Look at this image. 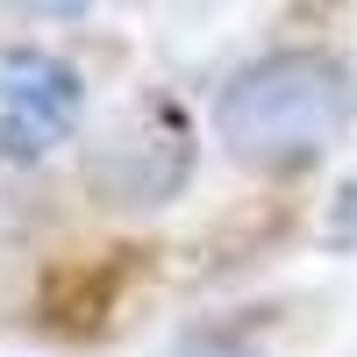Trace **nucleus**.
Instances as JSON below:
<instances>
[{
  "label": "nucleus",
  "mask_w": 357,
  "mask_h": 357,
  "mask_svg": "<svg viewBox=\"0 0 357 357\" xmlns=\"http://www.w3.org/2000/svg\"><path fill=\"white\" fill-rule=\"evenodd\" d=\"M350 107H357V86H350V72L336 57L272 50L215 93V143L236 165L293 172V165H314L343 136Z\"/></svg>",
  "instance_id": "1"
},
{
  "label": "nucleus",
  "mask_w": 357,
  "mask_h": 357,
  "mask_svg": "<svg viewBox=\"0 0 357 357\" xmlns=\"http://www.w3.org/2000/svg\"><path fill=\"white\" fill-rule=\"evenodd\" d=\"M186 178H193V136L178 122V107H165V100L129 107L86 151V186L107 207H165L186 193Z\"/></svg>",
  "instance_id": "2"
},
{
  "label": "nucleus",
  "mask_w": 357,
  "mask_h": 357,
  "mask_svg": "<svg viewBox=\"0 0 357 357\" xmlns=\"http://www.w3.org/2000/svg\"><path fill=\"white\" fill-rule=\"evenodd\" d=\"M79 107H86V86L65 57H50V50H8L0 57V143H8L15 165L50 158L57 143H72Z\"/></svg>",
  "instance_id": "3"
},
{
  "label": "nucleus",
  "mask_w": 357,
  "mask_h": 357,
  "mask_svg": "<svg viewBox=\"0 0 357 357\" xmlns=\"http://www.w3.org/2000/svg\"><path fill=\"white\" fill-rule=\"evenodd\" d=\"M22 15H43V22H72V15H86L93 0H15Z\"/></svg>",
  "instance_id": "4"
},
{
  "label": "nucleus",
  "mask_w": 357,
  "mask_h": 357,
  "mask_svg": "<svg viewBox=\"0 0 357 357\" xmlns=\"http://www.w3.org/2000/svg\"><path fill=\"white\" fill-rule=\"evenodd\" d=\"M200 357H250V350H236V343H207Z\"/></svg>",
  "instance_id": "5"
}]
</instances>
